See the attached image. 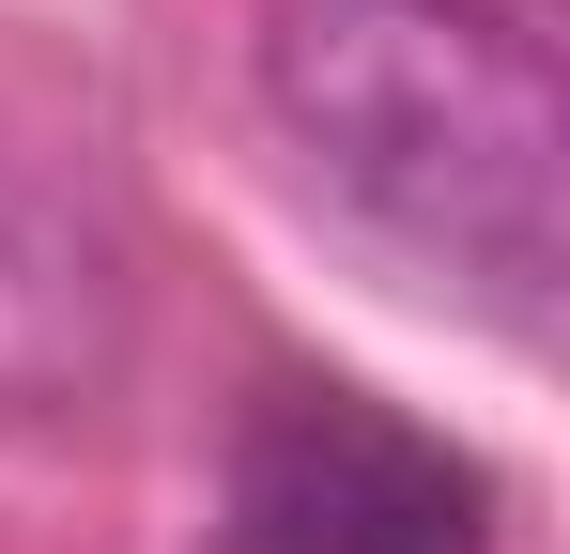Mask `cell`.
<instances>
[{"label":"cell","instance_id":"cell-1","mask_svg":"<svg viewBox=\"0 0 570 554\" xmlns=\"http://www.w3.org/2000/svg\"><path fill=\"white\" fill-rule=\"evenodd\" d=\"M263 123L401 277L556 339L570 92L524 0H263Z\"/></svg>","mask_w":570,"mask_h":554},{"label":"cell","instance_id":"cell-2","mask_svg":"<svg viewBox=\"0 0 570 554\" xmlns=\"http://www.w3.org/2000/svg\"><path fill=\"white\" fill-rule=\"evenodd\" d=\"M216 554H493V477L355 385H278L232 432Z\"/></svg>","mask_w":570,"mask_h":554},{"label":"cell","instance_id":"cell-3","mask_svg":"<svg viewBox=\"0 0 570 554\" xmlns=\"http://www.w3.org/2000/svg\"><path fill=\"white\" fill-rule=\"evenodd\" d=\"M139 355V263L94 185L0 139V416H94Z\"/></svg>","mask_w":570,"mask_h":554}]
</instances>
